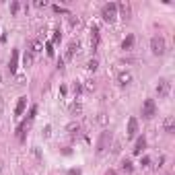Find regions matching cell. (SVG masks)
I'll list each match as a JSON object with an SVG mask.
<instances>
[{"instance_id":"6da1fadb","label":"cell","mask_w":175,"mask_h":175,"mask_svg":"<svg viewBox=\"0 0 175 175\" xmlns=\"http://www.w3.org/2000/svg\"><path fill=\"white\" fill-rule=\"evenodd\" d=\"M111 140H113V134L109 132V130H105V132H101V136H99V140H97V146H95V151H97V154H103L109 146H111Z\"/></svg>"},{"instance_id":"7a4b0ae2","label":"cell","mask_w":175,"mask_h":175,"mask_svg":"<svg viewBox=\"0 0 175 175\" xmlns=\"http://www.w3.org/2000/svg\"><path fill=\"white\" fill-rule=\"evenodd\" d=\"M151 52L154 56H165V52H167V41H165L163 35H154L151 39Z\"/></svg>"},{"instance_id":"3957f363","label":"cell","mask_w":175,"mask_h":175,"mask_svg":"<svg viewBox=\"0 0 175 175\" xmlns=\"http://www.w3.org/2000/svg\"><path fill=\"white\" fill-rule=\"evenodd\" d=\"M101 14H103V21H105V23H113V21L117 19V4H116V2L105 4Z\"/></svg>"},{"instance_id":"277c9868","label":"cell","mask_w":175,"mask_h":175,"mask_svg":"<svg viewBox=\"0 0 175 175\" xmlns=\"http://www.w3.org/2000/svg\"><path fill=\"white\" fill-rule=\"evenodd\" d=\"M171 93V82L167 81V78H161V81L157 82V95H159V99H167Z\"/></svg>"},{"instance_id":"5b68a950","label":"cell","mask_w":175,"mask_h":175,"mask_svg":"<svg viewBox=\"0 0 175 175\" xmlns=\"http://www.w3.org/2000/svg\"><path fill=\"white\" fill-rule=\"evenodd\" d=\"M157 116V103L152 101V99H146L144 103H142V117H146V119H151V117Z\"/></svg>"},{"instance_id":"8992f818","label":"cell","mask_w":175,"mask_h":175,"mask_svg":"<svg viewBox=\"0 0 175 175\" xmlns=\"http://www.w3.org/2000/svg\"><path fill=\"white\" fill-rule=\"evenodd\" d=\"M138 132V119L136 117H130L128 119V130H126V138H134Z\"/></svg>"},{"instance_id":"52a82bcc","label":"cell","mask_w":175,"mask_h":175,"mask_svg":"<svg viewBox=\"0 0 175 175\" xmlns=\"http://www.w3.org/2000/svg\"><path fill=\"white\" fill-rule=\"evenodd\" d=\"M117 82H119V87H128V84H132V72L122 70V72L117 74Z\"/></svg>"},{"instance_id":"ba28073f","label":"cell","mask_w":175,"mask_h":175,"mask_svg":"<svg viewBox=\"0 0 175 175\" xmlns=\"http://www.w3.org/2000/svg\"><path fill=\"white\" fill-rule=\"evenodd\" d=\"M163 130L167 132V134H173V132H175V117L173 116H167V117H165Z\"/></svg>"},{"instance_id":"9c48e42d","label":"cell","mask_w":175,"mask_h":175,"mask_svg":"<svg viewBox=\"0 0 175 175\" xmlns=\"http://www.w3.org/2000/svg\"><path fill=\"white\" fill-rule=\"evenodd\" d=\"M78 41H72V43H70L68 46V49H66V56H64V60H66V62H70V60L74 58V54H76V52H78Z\"/></svg>"},{"instance_id":"30bf717a","label":"cell","mask_w":175,"mask_h":175,"mask_svg":"<svg viewBox=\"0 0 175 175\" xmlns=\"http://www.w3.org/2000/svg\"><path fill=\"white\" fill-rule=\"evenodd\" d=\"M97 46H99V27L93 25L91 27V47H93V52L97 49Z\"/></svg>"},{"instance_id":"8fae6325","label":"cell","mask_w":175,"mask_h":175,"mask_svg":"<svg viewBox=\"0 0 175 175\" xmlns=\"http://www.w3.org/2000/svg\"><path fill=\"white\" fill-rule=\"evenodd\" d=\"M144 146H146V138H144V136H140V138H136V144H134L132 152H134V154H140V152L144 151Z\"/></svg>"},{"instance_id":"7c38bea8","label":"cell","mask_w":175,"mask_h":175,"mask_svg":"<svg viewBox=\"0 0 175 175\" xmlns=\"http://www.w3.org/2000/svg\"><path fill=\"white\" fill-rule=\"evenodd\" d=\"M25 107H27V97H19V101H17V107H14V116H23Z\"/></svg>"},{"instance_id":"4fadbf2b","label":"cell","mask_w":175,"mask_h":175,"mask_svg":"<svg viewBox=\"0 0 175 175\" xmlns=\"http://www.w3.org/2000/svg\"><path fill=\"white\" fill-rule=\"evenodd\" d=\"M17 64H19V49H12V58H11V64H8L11 74H14V72H17Z\"/></svg>"},{"instance_id":"5bb4252c","label":"cell","mask_w":175,"mask_h":175,"mask_svg":"<svg viewBox=\"0 0 175 175\" xmlns=\"http://www.w3.org/2000/svg\"><path fill=\"white\" fill-rule=\"evenodd\" d=\"M117 11H122L124 19H130V4H128V2H122V4H117Z\"/></svg>"},{"instance_id":"9a60e30c","label":"cell","mask_w":175,"mask_h":175,"mask_svg":"<svg viewBox=\"0 0 175 175\" xmlns=\"http://www.w3.org/2000/svg\"><path fill=\"white\" fill-rule=\"evenodd\" d=\"M122 171H124V173H132V171H134V165H132L130 159H124V161H122Z\"/></svg>"},{"instance_id":"2e32d148","label":"cell","mask_w":175,"mask_h":175,"mask_svg":"<svg viewBox=\"0 0 175 175\" xmlns=\"http://www.w3.org/2000/svg\"><path fill=\"white\" fill-rule=\"evenodd\" d=\"M132 46H134V35H128V37L124 39V43H122V49L130 52V49H132Z\"/></svg>"},{"instance_id":"e0dca14e","label":"cell","mask_w":175,"mask_h":175,"mask_svg":"<svg viewBox=\"0 0 175 175\" xmlns=\"http://www.w3.org/2000/svg\"><path fill=\"white\" fill-rule=\"evenodd\" d=\"M29 52H31V54H39V52H41V41H39V39H33Z\"/></svg>"},{"instance_id":"ac0fdd59","label":"cell","mask_w":175,"mask_h":175,"mask_svg":"<svg viewBox=\"0 0 175 175\" xmlns=\"http://www.w3.org/2000/svg\"><path fill=\"white\" fill-rule=\"evenodd\" d=\"M31 62H33V54L27 49V52H25V66H31Z\"/></svg>"},{"instance_id":"d6986e66","label":"cell","mask_w":175,"mask_h":175,"mask_svg":"<svg viewBox=\"0 0 175 175\" xmlns=\"http://www.w3.org/2000/svg\"><path fill=\"white\" fill-rule=\"evenodd\" d=\"M35 113H37V107L33 105V107H31V111H29V117H27V124H31V122L35 119Z\"/></svg>"},{"instance_id":"ffe728a7","label":"cell","mask_w":175,"mask_h":175,"mask_svg":"<svg viewBox=\"0 0 175 175\" xmlns=\"http://www.w3.org/2000/svg\"><path fill=\"white\" fill-rule=\"evenodd\" d=\"M46 52H47V56H49V58L54 56V43H52V41H47V46H46Z\"/></svg>"},{"instance_id":"44dd1931","label":"cell","mask_w":175,"mask_h":175,"mask_svg":"<svg viewBox=\"0 0 175 175\" xmlns=\"http://www.w3.org/2000/svg\"><path fill=\"white\" fill-rule=\"evenodd\" d=\"M87 66H89V70H91V72H95V70H97V66H99V64H97V60H91V62H89V64H87Z\"/></svg>"},{"instance_id":"7402d4cb","label":"cell","mask_w":175,"mask_h":175,"mask_svg":"<svg viewBox=\"0 0 175 175\" xmlns=\"http://www.w3.org/2000/svg\"><path fill=\"white\" fill-rule=\"evenodd\" d=\"M70 132V134H74V130H76V132H78V130H81V126H78V124H70L68 128H66Z\"/></svg>"},{"instance_id":"603a6c76","label":"cell","mask_w":175,"mask_h":175,"mask_svg":"<svg viewBox=\"0 0 175 175\" xmlns=\"http://www.w3.org/2000/svg\"><path fill=\"white\" fill-rule=\"evenodd\" d=\"M140 165H142V167H148V165H151V159H148V157H142Z\"/></svg>"},{"instance_id":"cb8c5ba5","label":"cell","mask_w":175,"mask_h":175,"mask_svg":"<svg viewBox=\"0 0 175 175\" xmlns=\"http://www.w3.org/2000/svg\"><path fill=\"white\" fill-rule=\"evenodd\" d=\"M56 41H60V33H58V31H56L54 37H52V43H56Z\"/></svg>"},{"instance_id":"d4e9b609","label":"cell","mask_w":175,"mask_h":175,"mask_svg":"<svg viewBox=\"0 0 175 175\" xmlns=\"http://www.w3.org/2000/svg\"><path fill=\"white\" fill-rule=\"evenodd\" d=\"M11 11H12V12L19 11V4H17V2H12V4H11Z\"/></svg>"},{"instance_id":"484cf974","label":"cell","mask_w":175,"mask_h":175,"mask_svg":"<svg viewBox=\"0 0 175 175\" xmlns=\"http://www.w3.org/2000/svg\"><path fill=\"white\" fill-rule=\"evenodd\" d=\"M54 11H56V12H66V8H62V6H54Z\"/></svg>"},{"instance_id":"4316f807","label":"cell","mask_w":175,"mask_h":175,"mask_svg":"<svg viewBox=\"0 0 175 175\" xmlns=\"http://www.w3.org/2000/svg\"><path fill=\"white\" fill-rule=\"evenodd\" d=\"M49 130H52V128H49V126H46V130H43V136H46V138L49 136Z\"/></svg>"},{"instance_id":"83f0119b","label":"cell","mask_w":175,"mask_h":175,"mask_svg":"<svg viewBox=\"0 0 175 175\" xmlns=\"http://www.w3.org/2000/svg\"><path fill=\"white\" fill-rule=\"evenodd\" d=\"M68 175H81V171H74V169H70V171H68Z\"/></svg>"},{"instance_id":"f1b7e54d","label":"cell","mask_w":175,"mask_h":175,"mask_svg":"<svg viewBox=\"0 0 175 175\" xmlns=\"http://www.w3.org/2000/svg\"><path fill=\"white\" fill-rule=\"evenodd\" d=\"M105 175H117V173H116V171H113V169H109V171H107V173H105Z\"/></svg>"}]
</instances>
